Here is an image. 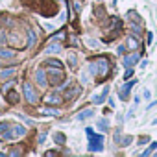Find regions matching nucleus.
Instances as JSON below:
<instances>
[{"instance_id": "5", "label": "nucleus", "mask_w": 157, "mask_h": 157, "mask_svg": "<svg viewBox=\"0 0 157 157\" xmlns=\"http://www.w3.org/2000/svg\"><path fill=\"white\" fill-rule=\"evenodd\" d=\"M0 139H2V140H10V139H13L11 124H10V122H0Z\"/></svg>"}, {"instance_id": "14", "label": "nucleus", "mask_w": 157, "mask_h": 157, "mask_svg": "<svg viewBox=\"0 0 157 157\" xmlns=\"http://www.w3.org/2000/svg\"><path fill=\"white\" fill-rule=\"evenodd\" d=\"M107 94H109V89H104V93H102V94L93 96V104H104V102H105V98H107Z\"/></svg>"}, {"instance_id": "18", "label": "nucleus", "mask_w": 157, "mask_h": 157, "mask_svg": "<svg viewBox=\"0 0 157 157\" xmlns=\"http://www.w3.org/2000/svg\"><path fill=\"white\" fill-rule=\"evenodd\" d=\"M39 113L41 115H46V117H59V111L57 109H39Z\"/></svg>"}, {"instance_id": "23", "label": "nucleus", "mask_w": 157, "mask_h": 157, "mask_svg": "<svg viewBox=\"0 0 157 157\" xmlns=\"http://www.w3.org/2000/svg\"><path fill=\"white\" fill-rule=\"evenodd\" d=\"M28 37H30L28 46H33V44H35V41H37V39H35V32H33V30H28Z\"/></svg>"}, {"instance_id": "11", "label": "nucleus", "mask_w": 157, "mask_h": 157, "mask_svg": "<svg viewBox=\"0 0 157 157\" xmlns=\"http://www.w3.org/2000/svg\"><path fill=\"white\" fill-rule=\"evenodd\" d=\"M0 57H2V59H11V57H15V50H11V48H0Z\"/></svg>"}, {"instance_id": "25", "label": "nucleus", "mask_w": 157, "mask_h": 157, "mask_svg": "<svg viewBox=\"0 0 157 157\" xmlns=\"http://www.w3.org/2000/svg\"><path fill=\"white\" fill-rule=\"evenodd\" d=\"M131 76H133V68H131V67H128V70H126V74H124V80L128 82Z\"/></svg>"}, {"instance_id": "20", "label": "nucleus", "mask_w": 157, "mask_h": 157, "mask_svg": "<svg viewBox=\"0 0 157 157\" xmlns=\"http://www.w3.org/2000/svg\"><path fill=\"white\" fill-rule=\"evenodd\" d=\"M59 50H61V46H59L57 43H52V44H50V46L46 48V54H52V52L56 54V52H59Z\"/></svg>"}, {"instance_id": "8", "label": "nucleus", "mask_w": 157, "mask_h": 157, "mask_svg": "<svg viewBox=\"0 0 157 157\" xmlns=\"http://www.w3.org/2000/svg\"><path fill=\"white\" fill-rule=\"evenodd\" d=\"M80 93H82L80 85H74V87H70V91H67V93H65V98H67V100H74Z\"/></svg>"}, {"instance_id": "24", "label": "nucleus", "mask_w": 157, "mask_h": 157, "mask_svg": "<svg viewBox=\"0 0 157 157\" xmlns=\"http://www.w3.org/2000/svg\"><path fill=\"white\" fill-rule=\"evenodd\" d=\"M155 150H157V142H151V144H150V148L142 151V155H150V153H151V151H155Z\"/></svg>"}, {"instance_id": "10", "label": "nucleus", "mask_w": 157, "mask_h": 157, "mask_svg": "<svg viewBox=\"0 0 157 157\" xmlns=\"http://www.w3.org/2000/svg\"><path fill=\"white\" fill-rule=\"evenodd\" d=\"M89 117H94V109H83V111H80V113L76 115L78 120H85V118H89Z\"/></svg>"}, {"instance_id": "29", "label": "nucleus", "mask_w": 157, "mask_h": 157, "mask_svg": "<svg viewBox=\"0 0 157 157\" xmlns=\"http://www.w3.org/2000/svg\"><path fill=\"white\" fill-rule=\"evenodd\" d=\"M124 50H126V46H124V44H120V46H118V54H124Z\"/></svg>"}, {"instance_id": "15", "label": "nucleus", "mask_w": 157, "mask_h": 157, "mask_svg": "<svg viewBox=\"0 0 157 157\" xmlns=\"http://www.w3.org/2000/svg\"><path fill=\"white\" fill-rule=\"evenodd\" d=\"M13 74H15V68H2L0 70V80H10Z\"/></svg>"}, {"instance_id": "30", "label": "nucleus", "mask_w": 157, "mask_h": 157, "mask_svg": "<svg viewBox=\"0 0 157 157\" xmlns=\"http://www.w3.org/2000/svg\"><path fill=\"white\" fill-rule=\"evenodd\" d=\"M142 96H144V98L148 100V98H150V91H144V93H142Z\"/></svg>"}, {"instance_id": "19", "label": "nucleus", "mask_w": 157, "mask_h": 157, "mask_svg": "<svg viewBox=\"0 0 157 157\" xmlns=\"http://www.w3.org/2000/svg\"><path fill=\"white\" fill-rule=\"evenodd\" d=\"M65 140H67V137L63 133H54V142L56 144H65Z\"/></svg>"}, {"instance_id": "22", "label": "nucleus", "mask_w": 157, "mask_h": 157, "mask_svg": "<svg viewBox=\"0 0 157 157\" xmlns=\"http://www.w3.org/2000/svg\"><path fill=\"white\" fill-rule=\"evenodd\" d=\"M107 126H109V124H107V118H102V120L98 122V131H102V133L107 131Z\"/></svg>"}, {"instance_id": "1", "label": "nucleus", "mask_w": 157, "mask_h": 157, "mask_svg": "<svg viewBox=\"0 0 157 157\" xmlns=\"http://www.w3.org/2000/svg\"><path fill=\"white\" fill-rule=\"evenodd\" d=\"M89 72L93 74V76H105L107 72H109V61L105 59V57H98V59H94V61H91L89 63Z\"/></svg>"}, {"instance_id": "28", "label": "nucleus", "mask_w": 157, "mask_h": 157, "mask_svg": "<svg viewBox=\"0 0 157 157\" xmlns=\"http://www.w3.org/2000/svg\"><path fill=\"white\" fill-rule=\"evenodd\" d=\"M148 140H150V139H148V137H140V139H139V144H146V142H148Z\"/></svg>"}, {"instance_id": "6", "label": "nucleus", "mask_w": 157, "mask_h": 157, "mask_svg": "<svg viewBox=\"0 0 157 157\" xmlns=\"http://www.w3.org/2000/svg\"><path fill=\"white\" fill-rule=\"evenodd\" d=\"M139 59H140V54H129V56H126V57H124V61H122V63H124V67L128 68V67H133Z\"/></svg>"}, {"instance_id": "3", "label": "nucleus", "mask_w": 157, "mask_h": 157, "mask_svg": "<svg viewBox=\"0 0 157 157\" xmlns=\"http://www.w3.org/2000/svg\"><path fill=\"white\" fill-rule=\"evenodd\" d=\"M22 89H24V98L28 100V104H37V102H39V94H37V91L33 89V85H32V83L24 82Z\"/></svg>"}, {"instance_id": "27", "label": "nucleus", "mask_w": 157, "mask_h": 157, "mask_svg": "<svg viewBox=\"0 0 157 157\" xmlns=\"http://www.w3.org/2000/svg\"><path fill=\"white\" fill-rule=\"evenodd\" d=\"M131 30H133V33H135V35H139V33L142 32V30H140V28H139L137 24H131Z\"/></svg>"}, {"instance_id": "26", "label": "nucleus", "mask_w": 157, "mask_h": 157, "mask_svg": "<svg viewBox=\"0 0 157 157\" xmlns=\"http://www.w3.org/2000/svg\"><path fill=\"white\" fill-rule=\"evenodd\" d=\"M131 140H133V137H131V135H126V137H124V140H122V144H124V146H128V144H131Z\"/></svg>"}, {"instance_id": "17", "label": "nucleus", "mask_w": 157, "mask_h": 157, "mask_svg": "<svg viewBox=\"0 0 157 157\" xmlns=\"http://www.w3.org/2000/svg\"><path fill=\"white\" fill-rule=\"evenodd\" d=\"M126 44H128V48H129V50H137V48H139V43H137V39H135V37H131V35L126 39Z\"/></svg>"}, {"instance_id": "31", "label": "nucleus", "mask_w": 157, "mask_h": 157, "mask_svg": "<svg viewBox=\"0 0 157 157\" xmlns=\"http://www.w3.org/2000/svg\"><path fill=\"white\" fill-rule=\"evenodd\" d=\"M151 124H153V126H157V118H153V120H151Z\"/></svg>"}, {"instance_id": "21", "label": "nucleus", "mask_w": 157, "mask_h": 157, "mask_svg": "<svg viewBox=\"0 0 157 157\" xmlns=\"http://www.w3.org/2000/svg\"><path fill=\"white\" fill-rule=\"evenodd\" d=\"M44 65H46V67H52V68H54V67H57V68H63V65H61L57 59H48Z\"/></svg>"}, {"instance_id": "12", "label": "nucleus", "mask_w": 157, "mask_h": 157, "mask_svg": "<svg viewBox=\"0 0 157 157\" xmlns=\"http://www.w3.org/2000/svg\"><path fill=\"white\" fill-rule=\"evenodd\" d=\"M35 82H37L41 87H44V85H46V76H44V72H43V70H37V72H35Z\"/></svg>"}, {"instance_id": "2", "label": "nucleus", "mask_w": 157, "mask_h": 157, "mask_svg": "<svg viewBox=\"0 0 157 157\" xmlns=\"http://www.w3.org/2000/svg\"><path fill=\"white\" fill-rule=\"evenodd\" d=\"M104 150V135H89V151H102Z\"/></svg>"}, {"instance_id": "4", "label": "nucleus", "mask_w": 157, "mask_h": 157, "mask_svg": "<svg viewBox=\"0 0 157 157\" xmlns=\"http://www.w3.org/2000/svg\"><path fill=\"white\" fill-rule=\"evenodd\" d=\"M48 82H50L54 87L61 85V83L65 82V72H63V68H56V70H50V72H48Z\"/></svg>"}, {"instance_id": "13", "label": "nucleus", "mask_w": 157, "mask_h": 157, "mask_svg": "<svg viewBox=\"0 0 157 157\" xmlns=\"http://www.w3.org/2000/svg\"><path fill=\"white\" fill-rule=\"evenodd\" d=\"M6 98H8V102L10 104H19V94L15 93V91H6Z\"/></svg>"}, {"instance_id": "7", "label": "nucleus", "mask_w": 157, "mask_h": 157, "mask_svg": "<svg viewBox=\"0 0 157 157\" xmlns=\"http://www.w3.org/2000/svg\"><path fill=\"white\" fill-rule=\"evenodd\" d=\"M135 85V82H129V83H124L122 87H120V98L122 100H128V96H129V89Z\"/></svg>"}, {"instance_id": "9", "label": "nucleus", "mask_w": 157, "mask_h": 157, "mask_svg": "<svg viewBox=\"0 0 157 157\" xmlns=\"http://www.w3.org/2000/svg\"><path fill=\"white\" fill-rule=\"evenodd\" d=\"M11 133H13V137H22L26 133V128L21 124H11Z\"/></svg>"}, {"instance_id": "16", "label": "nucleus", "mask_w": 157, "mask_h": 157, "mask_svg": "<svg viewBox=\"0 0 157 157\" xmlns=\"http://www.w3.org/2000/svg\"><path fill=\"white\" fill-rule=\"evenodd\" d=\"M46 102L52 104V105H54V104H61V96H59L57 93H50V94L46 96Z\"/></svg>"}]
</instances>
